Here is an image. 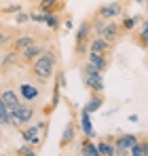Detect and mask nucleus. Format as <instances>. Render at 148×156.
Instances as JSON below:
<instances>
[{"label":"nucleus","mask_w":148,"mask_h":156,"mask_svg":"<svg viewBox=\"0 0 148 156\" xmlns=\"http://www.w3.org/2000/svg\"><path fill=\"white\" fill-rule=\"evenodd\" d=\"M17 152H19V156H36V152H34V150L30 148V144H25V146H21V148H19Z\"/></svg>","instance_id":"obj_25"},{"label":"nucleus","mask_w":148,"mask_h":156,"mask_svg":"<svg viewBox=\"0 0 148 156\" xmlns=\"http://www.w3.org/2000/svg\"><path fill=\"white\" fill-rule=\"evenodd\" d=\"M34 42H36V40H34L32 36H19V38H17V40L13 42V49H15V51H19V53H21V51H25L28 47H32Z\"/></svg>","instance_id":"obj_17"},{"label":"nucleus","mask_w":148,"mask_h":156,"mask_svg":"<svg viewBox=\"0 0 148 156\" xmlns=\"http://www.w3.org/2000/svg\"><path fill=\"white\" fill-rule=\"evenodd\" d=\"M102 105H104V99L99 97V93H95V95H93V97L87 101V105H85L83 110H85V112H89V114H93V112H98Z\"/></svg>","instance_id":"obj_18"},{"label":"nucleus","mask_w":148,"mask_h":156,"mask_svg":"<svg viewBox=\"0 0 148 156\" xmlns=\"http://www.w3.org/2000/svg\"><path fill=\"white\" fill-rule=\"evenodd\" d=\"M80 127H83V133L87 137H93L95 131H93V125H91V118H89V112L80 110Z\"/></svg>","instance_id":"obj_14"},{"label":"nucleus","mask_w":148,"mask_h":156,"mask_svg":"<svg viewBox=\"0 0 148 156\" xmlns=\"http://www.w3.org/2000/svg\"><path fill=\"white\" fill-rule=\"evenodd\" d=\"M4 42H6V34H4V32H2V30H0V47H2V44H4Z\"/></svg>","instance_id":"obj_32"},{"label":"nucleus","mask_w":148,"mask_h":156,"mask_svg":"<svg viewBox=\"0 0 148 156\" xmlns=\"http://www.w3.org/2000/svg\"><path fill=\"white\" fill-rule=\"evenodd\" d=\"M104 26H106V19H104V17H99L98 21H93V23H91V30H93L98 36H102V32H104Z\"/></svg>","instance_id":"obj_24"},{"label":"nucleus","mask_w":148,"mask_h":156,"mask_svg":"<svg viewBox=\"0 0 148 156\" xmlns=\"http://www.w3.org/2000/svg\"><path fill=\"white\" fill-rule=\"evenodd\" d=\"M30 21H34V23H45V13H32V15H30Z\"/></svg>","instance_id":"obj_29"},{"label":"nucleus","mask_w":148,"mask_h":156,"mask_svg":"<svg viewBox=\"0 0 148 156\" xmlns=\"http://www.w3.org/2000/svg\"><path fill=\"white\" fill-rule=\"evenodd\" d=\"M98 156H104V154H99V152H98Z\"/></svg>","instance_id":"obj_34"},{"label":"nucleus","mask_w":148,"mask_h":156,"mask_svg":"<svg viewBox=\"0 0 148 156\" xmlns=\"http://www.w3.org/2000/svg\"><path fill=\"white\" fill-rule=\"evenodd\" d=\"M83 76H85V84L93 93H102L104 91V76H102V72H99L98 68H93L91 63H87L85 70H83Z\"/></svg>","instance_id":"obj_2"},{"label":"nucleus","mask_w":148,"mask_h":156,"mask_svg":"<svg viewBox=\"0 0 148 156\" xmlns=\"http://www.w3.org/2000/svg\"><path fill=\"white\" fill-rule=\"evenodd\" d=\"M140 40H142V44L148 47V21H144V26H142V34H140Z\"/></svg>","instance_id":"obj_27"},{"label":"nucleus","mask_w":148,"mask_h":156,"mask_svg":"<svg viewBox=\"0 0 148 156\" xmlns=\"http://www.w3.org/2000/svg\"><path fill=\"white\" fill-rule=\"evenodd\" d=\"M135 23H138V17H127V19L123 21V27L125 30H133Z\"/></svg>","instance_id":"obj_28"},{"label":"nucleus","mask_w":148,"mask_h":156,"mask_svg":"<svg viewBox=\"0 0 148 156\" xmlns=\"http://www.w3.org/2000/svg\"><path fill=\"white\" fill-rule=\"evenodd\" d=\"M66 27H68V30H72V27H74V23H72V19H66Z\"/></svg>","instance_id":"obj_33"},{"label":"nucleus","mask_w":148,"mask_h":156,"mask_svg":"<svg viewBox=\"0 0 148 156\" xmlns=\"http://www.w3.org/2000/svg\"><path fill=\"white\" fill-rule=\"evenodd\" d=\"M135 144H138V135H133V133L121 135V137L117 139V154L119 156H127V152H129Z\"/></svg>","instance_id":"obj_6"},{"label":"nucleus","mask_w":148,"mask_h":156,"mask_svg":"<svg viewBox=\"0 0 148 156\" xmlns=\"http://www.w3.org/2000/svg\"><path fill=\"white\" fill-rule=\"evenodd\" d=\"M98 152L104 156H117V148H112L110 144H106V141H99L98 144Z\"/></svg>","instance_id":"obj_21"},{"label":"nucleus","mask_w":148,"mask_h":156,"mask_svg":"<svg viewBox=\"0 0 148 156\" xmlns=\"http://www.w3.org/2000/svg\"><path fill=\"white\" fill-rule=\"evenodd\" d=\"M6 125H13V116H11V110L6 108V104L0 97V127H6Z\"/></svg>","instance_id":"obj_16"},{"label":"nucleus","mask_w":148,"mask_h":156,"mask_svg":"<svg viewBox=\"0 0 148 156\" xmlns=\"http://www.w3.org/2000/svg\"><path fill=\"white\" fill-rule=\"evenodd\" d=\"M80 154L83 156H98V146H93L91 141H89V137L83 141V146H80Z\"/></svg>","instance_id":"obj_20"},{"label":"nucleus","mask_w":148,"mask_h":156,"mask_svg":"<svg viewBox=\"0 0 148 156\" xmlns=\"http://www.w3.org/2000/svg\"><path fill=\"white\" fill-rule=\"evenodd\" d=\"M15 21H17V23H25V21H30V15H28V13H21V11H19V13L15 15Z\"/></svg>","instance_id":"obj_30"},{"label":"nucleus","mask_w":148,"mask_h":156,"mask_svg":"<svg viewBox=\"0 0 148 156\" xmlns=\"http://www.w3.org/2000/svg\"><path fill=\"white\" fill-rule=\"evenodd\" d=\"M87 63H91L93 68H98L99 72H104L106 66H108V61H106L104 55H98V53H91V51H89V55H87Z\"/></svg>","instance_id":"obj_13"},{"label":"nucleus","mask_w":148,"mask_h":156,"mask_svg":"<svg viewBox=\"0 0 148 156\" xmlns=\"http://www.w3.org/2000/svg\"><path fill=\"white\" fill-rule=\"evenodd\" d=\"M74 131H76V127H74L72 122H68V125H66V129H64L61 139H59V146H61V148H66V146L74 139Z\"/></svg>","instance_id":"obj_19"},{"label":"nucleus","mask_w":148,"mask_h":156,"mask_svg":"<svg viewBox=\"0 0 148 156\" xmlns=\"http://www.w3.org/2000/svg\"><path fill=\"white\" fill-rule=\"evenodd\" d=\"M129 152H131V156H146V154H144V146H142L140 141H138V144H135Z\"/></svg>","instance_id":"obj_26"},{"label":"nucleus","mask_w":148,"mask_h":156,"mask_svg":"<svg viewBox=\"0 0 148 156\" xmlns=\"http://www.w3.org/2000/svg\"><path fill=\"white\" fill-rule=\"evenodd\" d=\"M4 11H6V13H19L21 9H19V4H11V6H6Z\"/></svg>","instance_id":"obj_31"},{"label":"nucleus","mask_w":148,"mask_h":156,"mask_svg":"<svg viewBox=\"0 0 148 156\" xmlns=\"http://www.w3.org/2000/svg\"><path fill=\"white\" fill-rule=\"evenodd\" d=\"M102 38H106L108 42H114V40L119 38V26H117L114 21H106L104 32H102Z\"/></svg>","instance_id":"obj_11"},{"label":"nucleus","mask_w":148,"mask_h":156,"mask_svg":"<svg viewBox=\"0 0 148 156\" xmlns=\"http://www.w3.org/2000/svg\"><path fill=\"white\" fill-rule=\"evenodd\" d=\"M45 26L51 30H57L59 27V17L55 13H45Z\"/></svg>","instance_id":"obj_22"},{"label":"nucleus","mask_w":148,"mask_h":156,"mask_svg":"<svg viewBox=\"0 0 148 156\" xmlns=\"http://www.w3.org/2000/svg\"><path fill=\"white\" fill-rule=\"evenodd\" d=\"M2 101L6 104V108L13 112V110H17L19 105H21V101H19V95L15 93V91H11V89H6V91H2Z\"/></svg>","instance_id":"obj_8"},{"label":"nucleus","mask_w":148,"mask_h":156,"mask_svg":"<svg viewBox=\"0 0 148 156\" xmlns=\"http://www.w3.org/2000/svg\"><path fill=\"white\" fill-rule=\"evenodd\" d=\"M108 49H110V42H108L106 38H102V36L93 38V40H91V47H89V51H91V53H98V55H104Z\"/></svg>","instance_id":"obj_12"},{"label":"nucleus","mask_w":148,"mask_h":156,"mask_svg":"<svg viewBox=\"0 0 148 156\" xmlns=\"http://www.w3.org/2000/svg\"><path fill=\"white\" fill-rule=\"evenodd\" d=\"M19 63V51H9L6 53V57L2 59V63H0V68H2V72H6V70H11V68H15Z\"/></svg>","instance_id":"obj_10"},{"label":"nucleus","mask_w":148,"mask_h":156,"mask_svg":"<svg viewBox=\"0 0 148 156\" xmlns=\"http://www.w3.org/2000/svg\"><path fill=\"white\" fill-rule=\"evenodd\" d=\"M89 32H91V23L83 21V23L78 26V30H76V55H85V53H87Z\"/></svg>","instance_id":"obj_4"},{"label":"nucleus","mask_w":148,"mask_h":156,"mask_svg":"<svg viewBox=\"0 0 148 156\" xmlns=\"http://www.w3.org/2000/svg\"><path fill=\"white\" fill-rule=\"evenodd\" d=\"M55 61H57V57H55L53 49H45V53L34 61L32 72H34L38 78L47 80V78H51V76H53V72H55Z\"/></svg>","instance_id":"obj_1"},{"label":"nucleus","mask_w":148,"mask_h":156,"mask_svg":"<svg viewBox=\"0 0 148 156\" xmlns=\"http://www.w3.org/2000/svg\"><path fill=\"white\" fill-rule=\"evenodd\" d=\"M55 4H57V0H43V2H40V11H43V13H53Z\"/></svg>","instance_id":"obj_23"},{"label":"nucleus","mask_w":148,"mask_h":156,"mask_svg":"<svg viewBox=\"0 0 148 156\" xmlns=\"http://www.w3.org/2000/svg\"><path fill=\"white\" fill-rule=\"evenodd\" d=\"M47 127V122L45 120H40L38 125H32V127H28V129L21 133V137H24L25 144H30V146H36V144H40V139H43V135H40V131Z\"/></svg>","instance_id":"obj_5"},{"label":"nucleus","mask_w":148,"mask_h":156,"mask_svg":"<svg viewBox=\"0 0 148 156\" xmlns=\"http://www.w3.org/2000/svg\"><path fill=\"white\" fill-rule=\"evenodd\" d=\"M43 53H45V49H43L40 44H36V42H34L32 47H28L25 51H21V59H24V61H36Z\"/></svg>","instance_id":"obj_9"},{"label":"nucleus","mask_w":148,"mask_h":156,"mask_svg":"<svg viewBox=\"0 0 148 156\" xmlns=\"http://www.w3.org/2000/svg\"><path fill=\"white\" fill-rule=\"evenodd\" d=\"M11 116H13V125L15 127H24V125H28L34 118V108L30 104H21L17 110L11 112Z\"/></svg>","instance_id":"obj_3"},{"label":"nucleus","mask_w":148,"mask_h":156,"mask_svg":"<svg viewBox=\"0 0 148 156\" xmlns=\"http://www.w3.org/2000/svg\"><path fill=\"white\" fill-rule=\"evenodd\" d=\"M19 93H21V97H24L25 101H32V99H36V97L40 95V91H38L34 84H21V87H19Z\"/></svg>","instance_id":"obj_15"},{"label":"nucleus","mask_w":148,"mask_h":156,"mask_svg":"<svg viewBox=\"0 0 148 156\" xmlns=\"http://www.w3.org/2000/svg\"><path fill=\"white\" fill-rule=\"evenodd\" d=\"M121 13H123V4L121 2H108V4L99 6V17H104V19L121 17Z\"/></svg>","instance_id":"obj_7"}]
</instances>
